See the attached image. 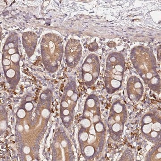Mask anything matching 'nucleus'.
Listing matches in <instances>:
<instances>
[{
	"label": "nucleus",
	"mask_w": 161,
	"mask_h": 161,
	"mask_svg": "<svg viewBox=\"0 0 161 161\" xmlns=\"http://www.w3.org/2000/svg\"><path fill=\"white\" fill-rule=\"evenodd\" d=\"M133 65L145 83L153 92H160L161 81L156 71V61L152 52L138 47L131 53Z\"/></svg>",
	"instance_id": "f257e3e1"
},
{
	"label": "nucleus",
	"mask_w": 161,
	"mask_h": 161,
	"mask_svg": "<svg viewBox=\"0 0 161 161\" xmlns=\"http://www.w3.org/2000/svg\"><path fill=\"white\" fill-rule=\"evenodd\" d=\"M125 61L123 55L113 53L107 59L105 82L107 92L115 93L121 87L124 79Z\"/></svg>",
	"instance_id": "f03ea898"
},
{
	"label": "nucleus",
	"mask_w": 161,
	"mask_h": 161,
	"mask_svg": "<svg viewBox=\"0 0 161 161\" xmlns=\"http://www.w3.org/2000/svg\"><path fill=\"white\" fill-rule=\"evenodd\" d=\"M127 117V110L125 104L120 101L114 103L110 109L108 125L110 136L115 142L119 140L122 135Z\"/></svg>",
	"instance_id": "7ed1b4c3"
},
{
	"label": "nucleus",
	"mask_w": 161,
	"mask_h": 161,
	"mask_svg": "<svg viewBox=\"0 0 161 161\" xmlns=\"http://www.w3.org/2000/svg\"><path fill=\"white\" fill-rule=\"evenodd\" d=\"M141 131L147 140L154 143L161 142V117L158 112L153 110L144 115L141 121Z\"/></svg>",
	"instance_id": "20e7f679"
},
{
	"label": "nucleus",
	"mask_w": 161,
	"mask_h": 161,
	"mask_svg": "<svg viewBox=\"0 0 161 161\" xmlns=\"http://www.w3.org/2000/svg\"><path fill=\"white\" fill-rule=\"evenodd\" d=\"M127 94L131 101L139 100L143 94L144 88L139 78L132 76L128 80L127 85Z\"/></svg>",
	"instance_id": "39448f33"
},
{
	"label": "nucleus",
	"mask_w": 161,
	"mask_h": 161,
	"mask_svg": "<svg viewBox=\"0 0 161 161\" xmlns=\"http://www.w3.org/2000/svg\"><path fill=\"white\" fill-rule=\"evenodd\" d=\"M161 145H156L148 153L147 161H161Z\"/></svg>",
	"instance_id": "423d86ee"
}]
</instances>
